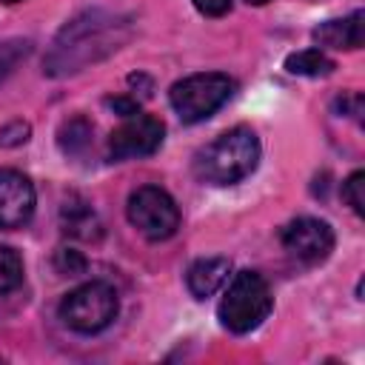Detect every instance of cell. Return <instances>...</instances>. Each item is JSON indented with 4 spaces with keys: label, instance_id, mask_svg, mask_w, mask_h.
<instances>
[{
    "label": "cell",
    "instance_id": "cell-9",
    "mask_svg": "<svg viewBox=\"0 0 365 365\" xmlns=\"http://www.w3.org/2000/svg\"><path fill=\"white\" fill-rule=\"evenodd\" d=\"M34 185L26 174L0 168V228L11 231L26 225L34 214Z\"/></svg>",
    "mask_w": 365,
    "mask_h": 365
},
{
    "label": "cell",
    "instance_id": "cell-16",
    "mask_svg": "<svg viewBox=\"0 0 365 365\" xmlns=\"http://www.w3.org/2000/svg\"><path fill=\"white\" fill-rule=\"evenodd\" d=\"M31 51V40H6L0 43V83L14 71L20 60H26Z\"/></svg>",
    "mask_w": 365,
    "mask_h": 365
},
{
    "label": "cell",
    "instance_id": "cell-24",
    "mask_svg": "<svg viewBox=\"0 0 365 365\" xmlns=\"http://www.w3.org/2000/svg\"><path fill=\"white\" fill-rule=\"evenodd\" d=\"M3 3H20V0H3Z\"/></svg>",
    "mask_w": 365,
    "mask_h": 365
},
{
    "label": "cell",
    "instance_id": "cell-18",
    "mask_svg": "<svg viewBox=\"0 0 365 365\" xmlns=\"http://www.w3.org/2000/svg\"><path fill=\"white\" fill-rule=\"evenodd\" d=\"M54 268L60 274H66V277H77V274L86 271V257L80 251H74V248H60L57 257H54Z\"/></svg>",
    "mask_w": 365,
    "mask_h": 365
},
{
    "label": "cell",
    "instance_id": "cell-6",
    "mask_svg": "<svg viewBox=\"0 0 365 365\" xmlns=\"http://www.w3.org/2000/svg\"><path fill=\"white\" fill-rule=\"evenodd\" d=\"M128 222L145 237V240H168L174 237V231L180 228V208L171 200L168 191L157 188V185H143L128 197L125 205Z\"/></svg>",
    "mask_w": 365,
    "mask_h": 365
},
{
    "label": "cell",
    "instance_id": "cell-23",
    "mask_svg": "<svg viewBox=\"0 0 365 365\" xmlns=\"http://www.w3.org/2000/svg\"><path fill=\"white\" fill-rule=\"evenodd\" d=\"M248 3H254V6H262V3H268V0H248Z\"/></svg>",
    "mask_w": 365,
    "mask_h": 365
},
{
    "label": "cell",
    "instance_id": "cell-15",
    "mask_svg": "<svg viewBox=\"0 0 365 365\" xmlns=\"http://www.w3.org/2000/svg\"><path fill=\"white\" fill-rule=\"evenodd\" d=\"M23 282V259L14 248L0 245V294L14 291Z\"/></svg>",
    "mask_w": 365,
    "mask_h": 365
},
{
    "label": "cell",
    "instance_id": "cell-2",
    "mask_svg": "<svg viewBox=\"0 0 365 365\" xmlns=\"http://www.w3.org/2000/svg\"><path fill=\"white\" fill-rule=\"evenodd\" d=\"M259 163V140L251 128L237 125L222 131L194 157L197 180L208 185H234L248 177Z\"/></svg>",
    "mask_w": 365,
    "mask_h": 365
},
{
    "label": "cell",
    "instance_id": "cell-22",
    "mask_svg": "<svg viewBox=\"0 0 365 365\" xmlns=\"http://www.w3.org/2000/svg\"><path fill=\"white\" fill-rule=\"evenodd\" d=\"M106 106L108 108H114L117 114H123V117H131V114H137L140 111V103L137 100H131V97H108L106 100Z\"/></svg>",
    "mask_w": 365,
    "mask_h": 365
},
{
    "label": "cell",
    "instance_id": "cell-7",
    "mask_svg": "<svg viewBox=\"0 0 365 365\" xmlns=\"http://www.w3.org/2000/svg\"><path fill=\"white\" fill-rule=\"evenodd\" d=\"M165 125L151 114H131L123 125H117L108 137V154L111 160H131V157H148L163 145Z\"/></svg>",
    "mask_w": 365,
    "mask_h": 365
},
{
    "label": "cell",
    "instance_id": "cell-8",
    "mask_svg": "<svg viewBox=\"0 0 365 365\" xmlns=\"http://www.w3.org/2000/svg\"><path fill=\"white\" fill-rule=\"evenodd\" d=\"M282 245L299 262L317 265L328 259V254L334 251V231L328 222L317 217H297L282 228Z\"/></svg>",
    "mask_w": 365,
    "mask_h": 365
},
{
    "label": "cell",
    "instance_id": "cell-4",
    "mask_svg": "<svg viewBox=\"0 0 365 365\" xmlns=\"http://www.w3.org/2000/svg\"><path fill=\"white\" fill-rule=\"evenodd\" d=\"M231 94H234V80L228 74L205 71V74H191L174 83L168 91V100L182 123H202L217 108H222Z\"/></svg>",
    "mask_w": 365,
    "mask_h": 365
},
{
    "label": "cell",
    "instance_id": "cell-19",
    "mask_svg": "<svg viewBox=\"0 0 365 365\" xmlns=\"http://www.w3.org/2000/svg\"><path fill=\"white\" fill-rule=\"evenodd\" d=\"M31 137V125L23 123V120H11L0 128V145L3 148H14V145H23L26 140Z\"/></svg>",
    "mask_w": 365,
    "mask_h": 365
},
{
    "label": "cell",
    "instance_id": "cell-10",
    "mask_svg": "<svg viewBox=\"0 0 365 365\" xmlns=\"http://www.w3.org/2000/svg\"><path fill=\"white\" fill-rule=\"evenodd\" d=\"M362 11H354L342 20H328L314 29V40L325 48H359L362 46Z\"/></svg>",
    "mask_w": 365,
    "mask_h": 365
},
{
    "label": "cell",
    "instance_id": "cell-13",
    "mask_svg": "<svg viewBox=\"0 0 365 365\" xmlns=\"http://www.w3.org/2000/svg\"><path fill=\"white\" fill-rule=\"evenodd\" d=\"M91 134H94V125L86 120V117H71L60 125V134H57V143H60V151L66 157H80L88 145H91Z\"/></svg>",
    "mask_w": 365,
    "mask_h": 365
},
{
    "label": "cell",
    "instance_id": "cell-20",
    "mask_svg": "<svg viewBox=\"0 0 365 365\" xmlns=\"http://www.w3.org/2000/svg\"><path fill=\"white\" fill-rule=\"evenodd\" d=\"M336 108H339L345 117H359V114H362V94H359V91L342 94V97L336 100Z\"/></svg>",
    "mask_w": 365,
    "mask_h": 365
},
{
    "label": "cell",
    "instance_id": "cell-5",
    "mask_svg": "<svg viewBox=\"0 0 365 365\" xmlns=\"http://www.w3.org/2000/svg\"><path fill=\"white\" fill-rule=\"evenodd\" d=\"M117 317V294L108 282H86L60 302V319L77 334H97Z\"/></svg>",
    "mask_w": 365,
    "mask_h": 365
},
{
    "label": "cell",
    "instance_id": "cell-11",
    "mask_svg": "<svg viewBox=\"0 0 365 365\" xmlns=\"http://www.w3.org/2000/svg\"><path fill=\"white\" fill-rule=\"evenodd\" d=\"M228 271H231V262L225 257H205V259H197L191 268H188V291L197 297V299H205L211 297L214 291L222 288V282L228 279Z\"/></svg>",
    "mask_w": 365,
    "mask_h": 365
},
{
    "label": "cell",
    "instance_id": "cell-17",
    "mask_svg": "<svg viewBox=\"0 0 365 365\" xmlns=\"http://www.w3.org/2000/svg\"><path fill=\"white\" fill-rule=\"evenodd\" d=\"M342 200L354 208V214H365V174L354 171L345 182H342Z\"/></svg>",
    "mask_w": 365,
    "mask_h": 365
},
{
    "label": "cell",
    "instance_id": "cell-3",
    "mask_svg": "<svg viewBox=\"0 0 365 365\" xmlns=\"http://www.w3.org/2000/svg\"><path fill=\"white\" fill-rule=\"evenodd\" d=\"M271 291L268 282L257 271L234 274L222 302H220V322L234 334H248L271 314Z\"/></svg>",
    "mask_w": 365,
    "mask_h": 365
},
{
    "label": "cell",
    "instance_id": "cell-14",
    "mask_svg": "<svg viewBox=\"0 0 365 365\" xmlns=\"http://www.w3.org/2000/svg\"><path fill=\"white\" fill-rule=\"evenodd\" d=\"M285 68H288L291 74H302V77H325V74H331L336 66H334V60L325 57L319 48H305V51L288 54Z\"/></svg>",
    "mask_w": 365,
    "mask_h": 365
},
{
    "label": "cell",
    "instance_id": "cell-12",
    "mask_svg": "<svg viewBox=\"0 0 365 365\" xmlns=\"http://www.w3.org/2000/svg\"><path fill=\"white\" fill-rule=\"evenodd\" d=\"M60 220H63V231L80 240H91L100 234V222L91 211V205L80 197H68L60 208Z\"/></svg>",
    "mask_w": 365,
    "mask_h": 365
},
{
    "label": "cell",
    "instance_id": "cell-21",
    "mask_svg": "<svg viewBox=\"0 0 365 365\" xmlns=\"http://www.w3.org/2000/svg\"><path fill=\"white\" fill-rule=\"evenodd\" d=\"M194 6L205 17H220V14H225L231 9V0H194Z\"/></svg>",
    "mask_w": 365,
    "mask_h": 365
},
{
    "label": "cell",
    "instance_id": "cell-1",
    "mask_svg": "<svg viewBox=\"0 0 365 365\" xmlns=\"http://www.w3.org/2000/svg\"><path fill=\"white\" fill-rule=\"evenodd\" d=\"M131 37V20L111 11H83L68 20L46 54V74L66 77L117 51Z\"/></svg>",
    "mask_w": 365,
    "mask_h": 365
}]
</instances>
